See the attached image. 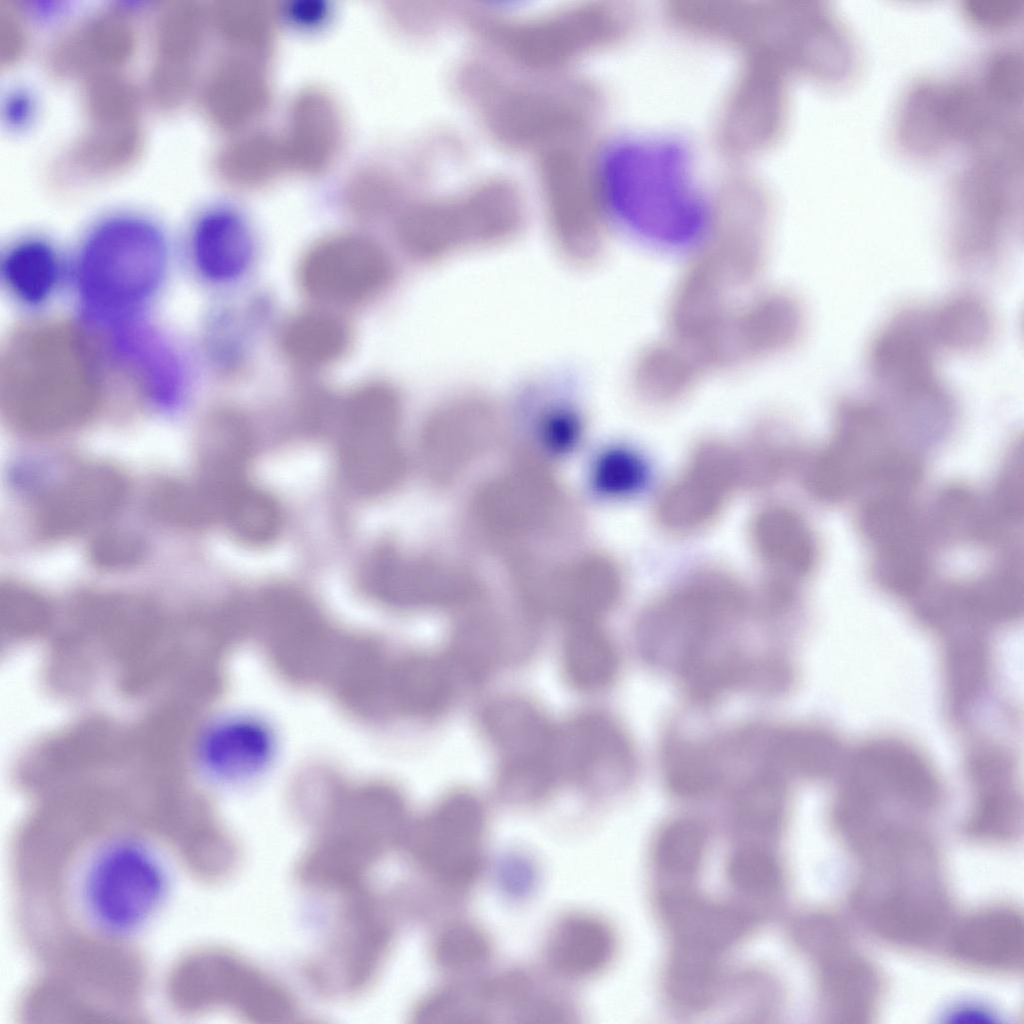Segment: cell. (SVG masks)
Listing matches in <instances>:
<instances>
[{
	"instance_id": "f1b7e54d",
	"label": "cell",
	"mask_w": 1024,
	"mask_h": 1024,
	"mask_svg": "<svg viewBox=\"0 0 1024 1024\" xmlns=\"http://www.w3.org/2000/svg\"><path fill=\"white\" fill-rule=\"evenodd\" d=\"M352 330L339 314L328 309L307 310L289 318L279 333L283 354L304 368L335 363L351 346Z\"/></svg>"
},
{
	"instance_id": "ab89813d",
	"label": "cell",
	"mask_w": 1024,
	"mask_h": 1024,
	"mask_svg": "<svg viewBox=\"0 0 1024 1024\" xmlns=\"http://www.w3.org/2000/svg\"><path fill=\"white\" fill-rule=\"evenodd\" d=\"M786 806L782 776L766 768L739 791L734 809L740 831L752 835H771L782 824Z\"/></svg>"
},
{
	"instance_id": "4dcf8cb0",
	"label": "cell",
	"mask_w": 1024,
	"mask_h": 1024,
	"mask_svg": "<svg viewBox=\"0 0 1024 1024\" xmlns=\"http://www.w3.org/2000/svg\"><path fill=\"white\" fill-rule=\"evenodd\" d=\"M932 334L940 347L971 353L986 348L994 337L993 311L981 295L959 291L928 309Z\"/></svg>"
},
{
	"instance_id": "816d5d0a",
	"label": "cell",
	"mask_w": 1024,
	"mask_h": 1024,
	"mask_svg": "<svg viewBox=\"0 0 1024 1024\" xmlns=\"http://www.w3.org/2000/svg\"><path fill=\"white\" fill-rule=\"evenodd\" d=\"M142 553L141 539L125 531L106 532L93 542L91 548L94 562L110 569L130 567L141 558Z\"/></svg>"
},
{
	"instance_id": "484cf974",
	"label": "cell",
	"mask_w": 1024,
	"mask_h": 1024,
	"mask_svg": "<svg viewBox=\"0 0 1024 1024\" xmlns=\"http://www.w3.org/2000/svg\"><path fill=\"white\" fill-rule=\"evenodd\" d=\"M135 29L122 13L99 14L60 40L50 64L57 73L74 74L118 66L133 53Z\"/></svg>"
},
{
	"instance_id": "5b68a950",
	"label": "cell",
	"mask_w": 1024,
	"mask_h": 1024,
	"mask_svg": "<svg viewBox=\"0 0 1024 1024\" xmlns=\"http://www.w3.org/2000/svg\"><path fill=\"white\" fill-rule=\"evenodd\" d=\"M745 592L729 572L708 567L676 583L643 613L639 637L652 660L680 673L710 652L719 635L742 617Z\"/></svg>"
},
{
	"instance_id": "4fadbf2b",
	"label": "cell",
	"mask_w": 1024,
	"mask_h": 1024,
	"mask_svg": "<svg viewBox=\"0 0 1024 1024\" xmlns=\"http://www.w3.org/2000/svg\"><path fill=\"white\" fill-rule=\"evenodd\" d=\"M741 486L736 449L716 440L697 444L683 469L658 493L654 517L672 535L709 526Z\"/></svg>"
},
{
	"instance_id": "b9f144b4",
	"label": "cell",
	"mask_w": 1024,
	"mask_h": 1024,
	"mask_svg": "<svg viewBox=\"0 0 1024 1024\" xmlns=\"http://www.w3.org/2000/svg\"><path fill=\"white\" fill-rule=\"evenodd\" d=\"M223 522L242 543L262 546L276 538L282 517L278 505L269 495L243 484L233 494Z\"/></svg>"
},
{
	"instance_id": "bcb514c9",
	"label": "cell",
	"mask_w": 1024,
	"mask_h": 1024,
	"mask_svg": "<svg viewBox=\"0 0 1024 1024\" xmlns=\"http://www.w3.org/2000/svg\"><path fill=\"white\" fill-rule=\"evenodd\" d=\"M487 934L471 923L446 927L436 938L433 955L439 967L451 973H468L484 966L491 957Z\"/></svg>"
},
{
	"instance_id": "8fae6325",
	"label": "cell",
	"mask_w": 1024,
	"mask_h": 1024,
	"mask_svg": "<svg viewBox=\"0 0 1024 1024\" xmlns=\"http://www.w3.org/2000/svg\"><path fill=\"white\" fill-rule=\"evenodd\" d=\"M401 403L395 390L373 382L354 390L340 408V464L348 484L364 495L393 487L403 472L398 442Z\"/></svg>"
},
{
	"instance_id": "60d3db41",
	"label": "cell",
	"mask_w": 1024,
	"mask_h": 1024,
	"mask_svg": "<svg viewBox=\"0 0 1024 1024\" xmlns=\"http://www.w3.org/2000/svg\"><path fill=\"white\" fill-rule=\"evenodd\" d=\"M736 452L741 486L757 490L781 481L798 456L797 446L789 437L771 431L756 434Z\"/></svg>"
},
{
	"instance_id": "e0dca14e",
	"label": "cell",
	"mask_w": 1024,
	"mask_h": 1024,
	"mask_svg": "<svg viewBox=\"0 0 1024 1024\" xmlns=\"http://www.w3.org/2000/svg\"><path fill=\"white\" fill-rule=\"evenodd\" d=\"M361 580L378 594L419 607H464L484 592L479 578L459 563L410 557L393 548L374 552L364 564Z\"/></svg>"
},
{
	"instance_id": "603a6c76",
	"label": "cell",
	"mask_w": 1024,
	"mask_h": 1024,
	"mask_svg": "<svg viewBox=\"0 0 1024 1024\" xmlns=\"http://www.w3.org/2000/svg\"><path fill=\"white\" fill-rule=\"evenodd\" d=\"M122 477L113 469L91 466L77 470L47 491L35 509L36 528L47 537H64L102 521L121 503Z\"/></svg>"
},
{
	"instance_id": "cb8c5ba5",
	"label": "cell",
	"mask_w": 1024,
	"mask_h": 1024,
	"mask_svg": "<svg viewBox=\"0 0 1024 1024\" xmlns=\"http://www.w3.org/2000/svg\"><path fill=\"white\" fill-rule=\"evenodd\" d=\"M749 540L766 576L800 585L817 567V536L804 515L789 505L760 508L750 520Z\"/></svg>"
},
{
	"instance_id": "1f68e13d",
	"label": "cell",
	"mask_w": 1024,
	"mask_h": 1024,
	"mask_svg": "<svg viewBox=\"0 0 1024 1024\" xmlns=\"http://www.w3.org/2000/svg\"><path fill=\"white\" fill-rule=\"evenodd\" d=\"M203 476L196 482H170L159 486L151 497L153 513L167 523L201 527L223 521L235 491L242 486Z\"/></svg>"
},
{
	"instance_id": "d4e9b609",
	"label": "cell",
	"mask_w": 1024,
	"mask_h": 1024,
	"mask_svg": "<svg viewBox=\"0 0 1024 1024\" xmlns=\"http://www.w3.org/2000/svg\"><path fill=\"white\" fill-rule=\"evenodd\" d=\"M596 25L594 11L577 8L532 22L501 26L495 36L506 54L517 61L549 66L579 56L593 41Z\"/></svg>"
},
{
	"instance_id": "44dd1931",
	"label": "cell",
	"mask_w": 1024,
	"mask_h": 1024,
	"mask_svg": "<svg viewBox=\"0 0 1024 1024\" xmlns=\"http://www.w3.org/2000/svg\"><path fill=\"white\" fill-rule=\"evenodd\" d=\"M104 348L110 383L128 384L159 405L178 400L185 384L183 369L156 331L141 323L119 324Z\"/></svg>"
},
{
	"instance_id": "74e56055",
	"label": "cell",
	"mask_w": 1024,
	"mask_h": 1024,
	"mask_svg": "<svg viewBox=\"0 0 1024 1024\" xmlns=\"http://www.w3.org/2000/svg\"><path fill=\"white\" fill-rule=\"evenodd\" d=\"M1 273L10 290L22 301L37 304L54 290L59 263L45 242L27 240L14 246L4 257Z\"/></svg>"
},
{
	"instance_id": "9a60e30c",
	"label": "cell",
	"mask_w": 1024,
	"mask_h": 1024,
	"mask_svg": "<svg viewBox=\"0 0 1024 1024\" xmlns=\"http://www.w3.org/2000/svg\"><path fill=\"white\" fill-rule=\"evenodd\" d=\"M299 282L304 292L326 306L363 303L381 292L391 277L385 251L358 235H338L312 246L303 256Z\"/></svg>"
},
{
	"instance_id": "ee69618b",
	"label": "cell",
	"mask_w": 1024,
	"mask_h": 1024,
	"mask_svg": "<svg viewBox=\"0 0 1024 1024\" xmlns=\"http://www.w3.org/2000/svg\"><path fill=\"white\" fill-rule=\"evenodd\" d=\"M664 764L669 787L683 797L705 795L721 778L710 754L685 741H675L668 747Z\"/></svg>"
},
{
	"instance_id": "30bf717a",
	"label": "cell",
	"mask_w": 1024,
	"mask_h": 1024,
	"mask_svg": "<svg viewBox=\"0 0 1024 1024\" xmlns=\"http://www.w3.org/2000/svg\"><path fill=\"white\" fill-rule=\"evenodd\" d=\"M563 495L550 471L523 456L473 495L470 519L487 541L506 553L547 533L563 512Z\"/></svg>"
},
{
	"instance_id": "7a4b0ae2",
	"label": "cell",
	"mask_w": 1024,
	"mask_h": 1024,
	"mask_svg": "<svg viewBox=\"0 0 1024 1024\" xmlns=\"http://www.w3.org/2000/svg\"><path fill=\"white\" fill-rule=\"evenodd\" d=\"M107 384L104 343L78 323L45 320L18 328L0 364L7 421L34 436L63 433L98 409Z\"/></svg>"
},
{
	"instance_id": "681fc988",
	"label": "cell",
	"mask_w": 1024,
	"mask_h": 1024,
	"mask_svg": "<svg viewBox=\"0 0 1024 1024\" xmlns=\"http://www.w3.org/2000/svg\"><path fill=\"white\" fill-rule=\"evenodd\" d=\"M729 880L751 896H770L782 886L783 872L777 858L756 845L735 851L727 866Z\"/></svg>"
},
{
	"instance_id": "52a82bcc",
	"label": "cell",
	"mask_w": 1024,
	"mask_h": 1024,
	"mask_svg": "<svg viewBox=\"0 0 1024 1024\" xmlns=\"http://www.w3.org/2000/svg\"><path fill=\"white\" fill-rule=\"evenodd\" d=\"M523 221L516 191L492 182L411 210L401 219L397 235L409 256L434 262L464 250L504 244L518 235Z\"/></svg>"
},
{
	"instance_id": "d6a6232c",
	"label": "cell",
	"mask_w": 1024,
	"mask_h": 1024,
	"mask_svg": "<svg viewBox=\"0 0 1024 1024\" xmlns=\"http://www.w3.org/2000/svg\"><path fill=\"white\" fill-rule=\"evenodd\" d=\"M722 953L701 942L675 939L668 961L666 988L677 1006L695 1010L710 1004L719 985Z\"/></svg>"
},
{
	"instance_id": "f6af8a7d",
	"label": "cell",
	"mask_w": 1024,
	"mask_h": 1024,
	"mask_svg": "<svg viewBox=\"0 0 1024 1024\" xmlns=\"http://www.w3.org/2000/svg\"><path fill=\"white\" fill-rule=\"evenodd\" d=\"M201 13L191 1H177L165 7L155 24L158 59L189 63L201 38Z\"/></svg>"
},
{
	"instance_id": "f5cc1de1",
	"label": "cell",
	"mask_w": 1024,
	"mask_h": 1024,
	"mask_svg": "<svg viewBox=\"0 0 1024 1024\" xmlns=\"http://www.w3.org/2000/svg\"><path fill=\"white\" fill-rule=\"evenodd\" d=\"M581 425L578 418L568 411L548 414L540 426V439L544 447L556 454L572 450L580 439Z\"/></svg>"
},
{
	"instance_id": "d6986e66",
	"label": "cell",
	"mask_w": 1024,
	"mask_h": 1024,
	"mask_svg": "<svg viewBox=\"0 0 1024 1024\" xmlns=\"http://www.w3.org/2000/svg\"><path fill=\"white\" fill-rule=\"evenodd\" d=\"M580 156L555 150L543 164V184L549 226L561 256L580 265L598 250L601 205L594 188H589Z\"/></svg>"
},
{
	"instance_id": "d590c367",
	"label": "cell",
	"mask_w": 1024,
	"mask_h": 1024,
	"mask_svg": "<svg viewBox=\"0 0 1024 1024\" xmlns=\"http://www.w3.org/2000/svg\"><path fill=\"white\" fill-rule=\"evenodd\" d=\"M971 919L958 931L955 952L963 961L983 967H1004L1015 961L1020 926L1013 914L992 911Z\"/></svg>"
},
{
	"instance_id": "4316f807",
	"label": "cell",
	"mask_w": 1024,
	"mask_h": 1024,
	"mask_svg": "<svg viewBox=\"0 0 1024 1024\" xmlns=\"http://www.w3.org/2000/svg\"><path fill=\"white\" fill-rule=\"evenodd\" d=\"M615 947V936L606 922L591 914L575 912L554 924L545 952L555 972L580 979L602 971L612 960Z\"/></svg>"
},
{
	"instance_id": "ffe728a7",
	"label": "cell",
	"mask_w": 1024,
	"mask_h": 1024,
	"mask_svg": "<svg viewBox=\"0 0 1024 1024\" xmlns=\"http://www.w3.org/2000/svg\"><path fill=\"white\" fill-rule=\"evenodd\" d=\"M558 764L561 777L599 788L632 776L635 757L626 733L614 719L588 712L558 730Z\"/></svg>"
},
{
	"instance_id": "c3c4849f",
	"label": "cell",
	"mask_w": 1024,
	"mask_h": 1024,
	"mask_svg": "<svg viewBox=\"0 0 1024 1024\" xmlns=\"http://www.w3.org/2000/svg\"><path fill=\"white\" fill-rule=\"evenodd\" d=\"M647 475L641 456L631 449L614 447L597 457L592 468V485L603 496L623 498L641 490Z\"/></svg>"
},
{
	"instance_id": "9c48e42d",
	"label": "cell",
	"mask_w": 1024,
	"mask_h": 1024,
	"mask_svg": "<svg viewBox=\"0 0 1024 1024\" xmlns=\"http://www.w3.org/2000/svg\"><path fill=\"white\" fill-rule=\"evenodd\" d=\"M481 724L498 756L501 794L520 803L545 796L560 778L558 729L534 704L514 696L491 701Z\"/></svg>"
},
{
	"instance_id": "7c38bea8",
	"label": "cell",
	"mask_w": 1024,
	"mask_h": 1024,
	"mask_svg": "<svg viewBox=\"0 0 1024 1024\" xmlns=\"http://www.w3.org/2000/svg\"><path fill=\"white\" fill-rule=\"evenodd\" d=\"M487 818L482 802L467 791L444 796L406 837L415 862L439 883L461 888L484 867Z\"/></svg>"
},
{
	"instance_id": "e575fe53",
	"label": "cell",
	"mask_w": 1024,
	"mask_h": 1024,
	"mask_svg": "<svg viewBox=\"0 0 1024 1024\" xmlns=\"http://www.w3.org/2000/svg\"><path fill=\"white\" fill-rule=\"evenodd\" d=\"M562 660L569 682L580 690L606 686L615 676L617 654L599 622L568 625Z\"/></svg>"
},
{
	"instance_id": "f546056e",
	"label": "cell",
	"mask_w": 1024,
	"mask_h": 1024,
	"mask_svg": "<svg viewBox=\"0 0 1024 1024\" xmlns=\"http://www.w3.org/2000/svg\"><path fill=\"white\" fill-rule=\"evenodd\" d=\"M252 242L244 226L226 213L205 216L196 226L192 255L196 268L213 281L241 275L252 257Z\"/></svg>"
},
{
	"instance_id": "7402d4cb",
	"label": "cell",
	"mask_w": 1024,
	"mask_h": 1024,
	"mask_svg": "<svg viewBox=\"0 0 1024 1024\" xmlns=\"http://www.w3.org/2000/svg\"><path fill=\"white\" fill-rule=\"evenodd\" d=\"M583 111L580 91L511 88L488 100L486 119L505 143L530 145L566 136L580 128Z\"/></svg>"
},
{
	"instance_id": "8d00e7d4",
	"label": "cell",
	"mask_w": 1024,
	"mask_h": 1024,
	"mask_svg": "<svg viewBox=\"0 0 1024 1024\" xmlns=\"http://www.w3.org/2000/svg\"><path fill=\"white\" fill-rule=\"evenodd\" d=\"M499 651L497 627L491 618L474 613L455 627L445 659L458 683L478 684L490 674Z\"/></svg>"
},
{
	"instance_id": "7dc6e473",
	"label": "cell",
	"mask_w": 1024,
	"mask_h": 1024,
	"mask_svg": "<svg viewBox=\"0 0 1024 1024\" xmlns=\"http://www.w3.org/2000/svg\"><path fill=\"white\" fill-rule=\"evenodd\" d=\"M137 104L134 86L109 71L93 74L86 87L85 105L94 125L133 123Z\"/></svg>"
},
{
	"instance_id": "f907efd6",
	"label": "cell",
	"mask_w": 1024,
	"mask_h": 1024,
	"mask_svg": "<svg viewBox=\"0 0 1024 1024\" xmlns=\"http://www.w3.org/2000/svg\"><path fill=\"white\" fill-rule=\"evenodd\" d=\"M191 77L190 64L157 59L149 80L151 96L162 107L180 104L188 93Z\"/></svg>"
},
{
	"instance_id": "8992f818",
	"label": "cell",
	"mask_w": 1024,
	"mask_h": 1024,
	"mask_svg": "<svg viewBox=\"0 0 1024 1024\" xmlns=\"http://www.w3.org/2000/svg\"><path fill=\"white\" fill-rule=\"evenodd\" d=\"M165 266V244L153 226L135 218L110 220L94 230L81 251V298L94 315H118L156 291Z\"/></svg>"
},
{
	"instance_id": "5bb4252c",
	"label": "cell",
	"mask_w": 1024,
	"mask_h": 1024,
	"mask_svg": "<svg viewBox=\"0 0 1024 1024\" xmlns=\"http://www.w3.org/2000/svg\"><path fill=\"white\" fill-rule=\"evenodd\" d=\"M619 566L602 554H589L548 568L540 564L526 578L520 603L532 616H554L567 625L599 622L623 592Z\"/></svg>"
},
{
	"instance_id": "6da1fadb",
	"label": "cell",
	"mask_w": 1024,
	"mask_h": 1024,
	"mask_svg": "<svg viewBox=\"0 0 1024 1024\" xmlns=\"http://www.w3.org/2000/svg\"><path fill=\"white\" fill-rule=\"evenodd\" d=\"M71 845L57 862V896L79 936L125 944L148 928L173 887L172 864L157 839L123 827L73 836Z\"/></svg>"
},
{
	"instance_id": "db71d44e",
	"label": "cell",
	"mask_w": 1024,
	"mask_h": 1024,
	"mask_svg": "<svg viewBox=\"0 0 1024 1024\" xmlns=\"http://www.w3.org/2000/svg\"><path fill=\"white\" fill-rule=\"evenodd\" d=\"M1 57L7 62L14 60L23 46V30L15 14L10 10L1 12Z\"/></svg>"
},
{
	"instance_id": "3957f363",
	"label": "cell",
	"mask_w": 1024,
	"mask_h": 1024,
	"mask_svg": "<svg viewBox=\"0 0 1024 1024\" xmlns=\"http://www.w3.org/2000/svg\"><path fill=\"white\" fill-rule=\"evenodd\" d=\"M902 432L879 401H839L830 438L806 472L807 489L825 504L860 498L918 452Z\"/></svg>"
},
{
	"instance_id": "83f0119b",
	"label": "cell",
	"mask_w": 1024,
	"mask_h": 1024,
	"mask_svg": "<svg viewBox=\"0 0 1024 1024\" xmlns=\"http://www.w3.org/2000/svg\"><path fill=\"white\" fill-rule=\"evenodd\" d=\"M660 907L675 939L699 941L722 951L745 936L751 925L740 910L682 887L663 892Z\"/></svg>"
},
{
	"instance_id": "ac0fdd59",
	"label": "cell",
	"mask_w": 1024,
	"mask_h": 1024,
	"mask_svg": "<svg viewBox=\"0 0 1024 1024\" xmlns=\"http://www.w3.org/2000/svg\"><path fill=\"white\" fill-rule=\"evenodd\" d=\"M322 954L313 964V977L326 992L349 994L369 984L387 953L391 925L381 908L350 893Z\"/></svg>"
},
{
	"instance_id": "f35d334b",
	"label": "cell",
	"mask_w": 1024,
	"mask_h": 1024,
	"mask_svg": "<svg viewBox=\"0 0 1024 1024\" xmlns=\"http://www.w3.org/2000/svg\"><path fill=\"white\" fill-rule=\"evenodd\" d=\"M141 147V134L133 123L94 125L74 147L72 162L82 172L103 175L128 166Z\"/></svg>"
},
{
	"instance_id": "836d02e7",
	"label": "cell",
	"mask_w": 1024,
	"mask_h": 1024,
	"mask_svg": "<svg viewBox=\"0 0 1024 1024\" xmlns=\"http://www.w3.org/2000/svg\"><path fill=\"white\" fill-rule=\"evenodd\" d=\"M251 429L239 411L222 408L204 421L200 434V456L204 475L241 482L251 447Z\"/></svg>"
},
{
	"instance_id": "ba28073f",
	"label": "cell",
	"mask_w": 1024,
	"mask_h": 1024,
	"mask_svg": "<svg viewBox=\"0 0 1024 1024\" xmlns=\"http://www.w3.org/2000/svg\"><path fill=\"white\" fill-rule=\"evenodd\" d=\"M938 346L928 309L909 305L896 310L871 340L868 366L880 402L902 414L932 411L952 397L937 371Z\"/></svg>"
},
{
	"instance_id": "2e32d148",
	"label": "cell",
	"mask_w": 1024,
	"mask_h": 1024,
	"mask_svg": "<svg viewBox=\"0 0 1024 1024\" xmlns=\"http://www.w3.org/2000/svg\"><path fill=\"white\" fill-rule=\"evenodd\" d=\"M500 417L496 406L476 394L458 395L428 417L420 439L421 462L437 486L455 482L496 442Z\"/></svg>"
},
{
	"instance_id": "7bdbcfd3",
	"label": "cell",
	"mask_w": 1024,
	"mask_h": 1024,
	"mask_svg": "<svg viewBox=\"0 0 1024 1024\" xmlns=\"http://www.w3.org/2000/svg\"><path fill=\"white\" fill-rule=\"evenodd\" d=\"M707 848L705 827L692 818L670 822L659 834L654 857L660 872L677 880L693 877L703 863Z\"/></svg>"
},
{
	"instance_id": "277c9868",
	"label": "cell",
	"mask_w": 1024,
	"mask_h": 1024,
	"mask_svg": "<svg viewBox=\"0 0 1024 1024\" xmlns=\"http://www.w3.org/2000/svg\"><path fill=\"white\" fill-rule=\"evenodd\" d=\"M607 193L641 225L675 234L703 227L705 202L691 177L687 149L668 139L618 143L605 164Z\"/></svg>"
}]
</instances>
